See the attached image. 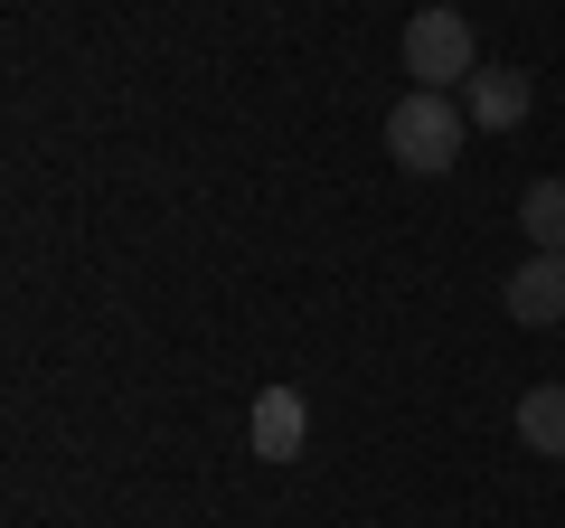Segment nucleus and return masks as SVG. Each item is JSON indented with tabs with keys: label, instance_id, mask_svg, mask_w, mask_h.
<instances>
[{
	"label": "nucleus",
	"instance_id": "f257e3e1",
	"mask_svg": "<svg viewBox=\"0 0 565 528\" xmlns=\"http://www.w3.org/2000/svg\"><path fill=\"white\" fill-rule=\"evenodd\" d=\"M462 142H471L462 95H434V85H405V95H396V114H386V151H396L415 180H444V170L462 161Z\"/></svg>",
	"mask_w": 565,
	"mask_h": 528
},
{
	"label": "nucleus",
	"instance_id": "f03ea898",
	"mask_svg": "<svg viewBox=\"0 0 565 528\" xmlns=\"http://www.w3.org/2000/svg\"><path fill=\"white\" fill-rule=\"evenodd\" d=\"M405 76L434 85V95H462V85L481 76V39H471L462 10H415V20H405Z\"/></svg>",
	"mask_w": 565,
	"mask_h": 528
},
{
	"label": "nucleus",
	"instance_id": "7ed1b4c3",
	"mask_svg": "<svg viewBox=\"0 0 565 528\" xmlns=\"http://www.w3.org/2000/svg\"><path fill=\"white\" fill-rule=\"evenodd\" d=\"M302 444H311L302 387H264L255 415H245V453H264V463H302Z\"/></svg>",
	"mask_w": 565,
	"mask_h": 528
},
{
	"label": "nucleus",
	"instance_id": "20e7f679",
	"mask_svg": "<svg viewBox=\"0 0 565 528\" xmlns=\"http://www.w3.org/2000/svg\"><path fill=\"white\" fill-rule=\"evenodd\" d=\"M527 104H537V85H527L519 66H481V76L462 85V114L481 123V133H519V123H527Z\"/></svg>",
	"mask_w": 565,
	"mask_h": 528
},
{
	"label": "nucleus",
	"instance_id": "39448f33",
	"mask_svg": "<svg viewBox=\"0 0 565 528\" xmlns=\"http://www.w3.org/2000/svg\"><path fill=\"white\" fill-rule=\"evenodd\" d=\"M509 321L519 330H556L565 321V255H527L509 274Z\"/></svg>",
	"mask_w": 565,
	"mask_h": 528
},
{
	"label": "nucleus",
	"instance_id": "423d86ee",
	"mask_svg": "<svg viewBox=\"0 0 565 528\" xmlns=\"http://www.w3.org/2000/svg\"><path fill=\"white\" fill-rule=\"evenodd\" d=\"M519 444L546 453V463H565V387H527L519 397Z\"/></svg>",
	"mask_w": 565,
	"mask_h": 528
},
{
	"label": "nucleus",
	"instance_id": "0eeeda50",
	"mask_svg": "<svg viewBox=\"0 0 565 528\" xmlns=\"http://www.w3.org/2000/svg\"><path fill=\"white\" fill-rule=\"evenodd\" d=\"M519 226H527V255H565V180H537L519 199Z\"/></svg>",
	"mask_w": 565,
	"mask_h": 528
}]
</instances>
